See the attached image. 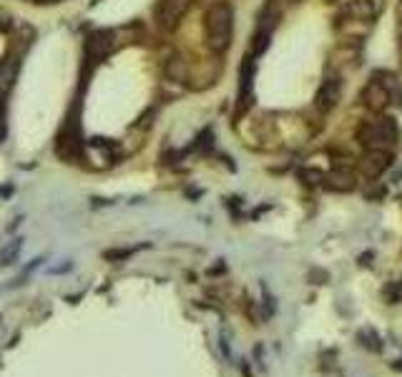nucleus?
Listing matches in <instances>:
<instances>
[{
  "instance_id": "12",
  "label": "nucleus",
  "mask_w": 402,
  "mask_h": 377,
  "mask_svg": "<svg viewBox=\"0 0 402 377\" xmlns=\"http://www.w3.org/2000/svg\"><path fill=\"white\" fill-rule=\"evenodd\" d=\"M6 136V93L0 91V138Z\"/></svg>"
},
{
  "instance_id": "1",
  "label": "nucleus",
  "mask_w": 402,
  "mask_h": 377,
  "mask_svg": "<svg viewBox=\"0 0 402 377\" xmlns=\"http://www.w3.org/2000/svg\"><path fill=\"white\" fill-rule=\"evenodd\" d=\"M207 43L214 53H224L232 46L234 33V8L229 3H214L207 11Z\"/></svg>"
},
{
  "instance_id": "6",
  "label": "nucleus",
  "mask_w": 402,
  "mask_h": 377,
  "mask_svg": "<svg viewBox=\"0 0 402 377\" xmlns=\"http://www.w3.org/2000/svg\"><path fill=\"white\" fill-rule=\"evenodd\" d=\"M18 71H21V53H8L6 58L0 61V91L6 93L18 78Z\"/></svg>"
},
{
  "instance_id": "2",
  "label": "nucleus",
  "mask_w": 402,
  "mask_h": 377,
  "mask_svg": "<svg viewBox=\"0 0 402 377\" xmlns=\"http://www.w3.org/2000/svg\"><path fill=\"white\" fill-rule=\"evenodd\" d=\"M397 136H400V128L392 118H377L362 126L360 141L372 151H387L397 144Z\"/></svg>"
},
{
  "instance_id": "8",
  "label": "nucleus",
  "mask_w": 402,
  "mask_h": 377,
  "mask_svg": "<svg viewBox=\"0 0 402 377\" xmlns=\"http://www.w3.org/2000/svg\"><path fill=\"white\" fill-rule=\"evenodd\" d=\"M269 38H272L269 26H267V23H262V26L257 28L254 36H252V53H254V58L267 51V46H269Z\"/></svg>"
},
{
  "instance_id": "5",
  "label": "nucleus",
  "mask_w": 402,
  "mask_h": 377,
  "mask_svg": "<svg viewBox=\"0 0 402 377\" xmlns=\"http://www.w3.org/2000/svg\"><path fill=\"white\" fill-rule=\"evenodd\" d=\"M108 51H111V33H106V31L91 33L88 41H86V56H88L93 63H98Z\"/></svg>"
},
{
  "instance_id": "9",
  "label": "nucleus",
  "mask_w": 402,
  "mask_h": 377,
  "mask_svg": "<svg viewBox=\"0 0 402 377\" xmlns=\"http://www.w3.org/2000/svg\"><path fill=\"white\" fill-rule=\"evenodd\" d=\"M329 181H332V189H339V192H347V189H352L355 186V176L349 174V171H334L332 176H329Z\"/></svg>"
},
{
  "instance_id": "7",
  "label": "nucleus",
  "mask_w": 402,
  "mask_h": 377,
  "mask_svg": "<svg viewBox=\"0 0 402 377\" xmlns=\"http://www.w3.org/2000/svg\"><path fill=\"white\" fill-rule=\"evenodd\" d=\"M239 103H242V108L249 103V93H252V81H254V58L252 56H247L242 63V76H239Z\"/></svg>"
},
{
  "instance_id": "13",
  "label": "nucleus",
  "mask_w": 402,
  "mask_h": 377,
  "mask_svg": "<svg viewBox=\"0 0 402 377\" xmlns=\"http://www.w3.org/2000/svg\"><path fill=\"white\" fill-rule=\"evenodd\" d=\"M287 3H294V0H287Z\"/></svg>"
},
{
  "instance_id": "4",
  "label": "nucleus",
  "mask_w": 402,
  "mask_h": 377,
  "mask_svg": "<svg viewBox=\"0 0 402 377\" xmlns=\"http://www.w3.org/2000/svg\"><path fill=\"white\" fill-rule=\"evenodd\" d=\"M339 96H342V83H339V78H327L322 86H319L314 106H317L322 113H327L339 103Z\"/></svg>"
},
{
  "instance_id": "11",
  "label": "nucleus",
  "mask_w": 402,
  "mask_h": 377,
  "mask_svg": "<svg viewBox=\"0 0 402 377\" xmlns=\"http://www.w3.org/2000/svg\"><path fill=\"white\" fill-rule=\"evenodd\" d=\"M18 247H21V244H18V242H13V244H11V249H3V252H0V264H11V262H13V257H16L18 254Z\"/></svg>"
},
{
  "instance_id": "10",
  "label": "nucleus",
  "mask_w": 402,
  "mask_h": 377,
  "mask_svg": "<svg viewBox=\"0 0 402 377\" xmlns=\"http://www.w3.org/2000/svg\"><path fill=\"white\" fill-rule=\"evenodd\" d=\"M347 11L352 13L355 18H372V16H375V6H372L370 0H355V3H352Z\"/></svg>"
},
{
  "instance_id": "3",
  "label": "nucleus",
  "mask_w": 402,
  "mask_h": 377,
  "mask_svg": "<svg viewBox=\"0 0 402 377\" xmlns=\"http://www.w3.org/2000/svg\"><path fill=\"white\" fill-rule=\"evenodd\" d=\"M194 0H159V8H156V18L164 28H176L179 21L184 18V13L191 8Z\"/></svg>"
}]
</instances>
